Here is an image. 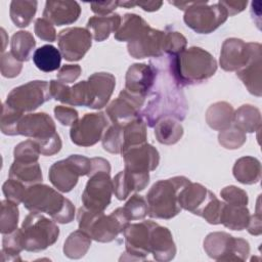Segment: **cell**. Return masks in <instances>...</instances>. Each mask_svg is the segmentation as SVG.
I'll use <instances>...</instances> for the list:
<instances>
[{
    "instance_id": "1",
    "label": "cell",
    "mask_w": 262,
    "mask_h": 262,
    "mask_svg": "<svg viewBox=\"0 0 262 262\" xmlns=\"http://www.w3.org/2000/svg\"><path fill=\"white\" fill-rule=\"evenodd\" d=\"M169 67L174 79L182 87L210 79L217 71V61L205 49L193 46L172 56Z\"/></svg>"
},
{
    "instance_id": "2",
    "label": "cell",
    "mask_w": 262,
    "mask_h": 262,
    "mask_svg": "<svg viewBox=\"0 0 262 262\" xmlns=\"http://www.w3.org/2000/svg\"><path fill=\"white\" fill-rule=\"evenodd\" d=\"M170 68V67H169ZM159 90H155L143 111L142 118L149 127H154L162 118L172 117L183 120L187 111V103L181 91V86L174 79L171 70L167 82H162Z\"/></svg>"
},
{
    "instance_id": "3",
    "label": "cell",
    "mask_w": 262,
    "mask_h": 262,
    "mask_svg": "<svg viewBox=\"0 0 262 262\" xmlns=\"http://www.w3.org/2000/svg\"><path fill=\"white\" fill-rule=\"evenodd\" d=\"M23 204L31 212L48 214L57 223H70L75 217L73 203L46 184L30 185Z\"/></svg>"
},
{
    "instance_id": "4",
    "label": "cell",
    "mask_w": 262,
    "mask_h": 262,
    "mask_svg": "<svg viewBox=\"0 0 262 262\" xmlns=\"http://www.w3.org/2000/svg\"><path fill=\"white\" fill-rule=\"evenodd\" d=\"M77 219L79 229L99 243L114 241L130 224L123 207L105 215L103 211H92L83 206L78 210Z\"/></svg>"
},
{
    "instance_id": "5",
    "label": "cell",
    "mask_w": 262,
    "mask_h": 262,
    "mask_svg": "<svg viewBox=\"0 0 262 262\" xmlns=\"http://www.w3.org/2000/svg\"><path fill=\"white\" fill-rule=\"evenodd\" d=\"M191 181L184 176H175L156 182L146 194L148 213L151 218L171 219L181 211L180 191Z\"/></svg>"
},
{
    "instance_id": "6",
    "label": "cell",
    "mask_w": 262,
    "mask_h": 262,
    "mask_svg": "<svg viewBox=\"0 0 262 262\" xmlns=\"http://www.w3.org/2000/svg\"><path fill=\"white\" fill-rule=\"evenodd\" d=\"M17 135L33 138L43 156L57 154L62 145L55 124L46 113L24 115L17 125Z\"/></svg>"
},
{
    "instance_id": "7",
    "label": "cell",
    "mask_w": 262,
    "mask_h": 262,
    "mask_svg": "<svg viewBox=\"0 0 262 262\" xmlns=\"http://www.w3.org/2000/svg\"><path fill=\"white\" fill-rule=\"evenodd\" d=\"M21 238L24 250L40 252L52 246L58 238L59 228L55 221L41 213L32 212L23 221Z\"/></svg>"
},
{
    "instance_id": "8",
    "label": "cell",
    "mask_w": 262,
    "mask_h": 262,
    "mask_svg": "<svg viewBox=\"0 0 262 262\" xmlns=\"http://www.w3.org/2000/svg\"><path fill=\"white\" fill-rule=\"evenodd\" d=\"M90 172L91 159L72 155L64 160L55 162L49 169L48 177L57 190L69 192L77 185L80 176H89Z\"/></svg>"
},
{
    "instance_id": "9",
    "label": "cell",
    "mask_w": 262,
    "mask_h": 262,
    "mask_svg": "<svg viewBox=\"0 0 262 262\" xmlns=\"http://www.w3.org/2000/svg\"><path fill=\"white\" fill-rule=\"evenodd\" d=\"M228 17L226 9L218 2L208 5L207 1H193L185 10L183 20L199 34H209L219 28Z\"/></svg>"
},
{
    "instance_id": "10",
    "label": "cell",
    "mask_w": 262,
    "mask_h": 262,
    "mask_svg": "<svg viewBox=\"0 0 262 262\" xmlns=\"http://www.w3.org/2000/svg\"><path fill=\"white\" fill-rule=\"evenodd\" d=\"M209 257L217 261H245L250 254L249 243L226 232L209 233L204 241Z\"/></svg>"
},
{
    "instance_id": "11",
    "label": "cell",
    "mask_w": 262,
    "mask_h": 262,
    "mask_svg": "<svg viewBox=\"0 0 262 262\" xmlns=\"http://www.w3.org/2000/svg\"><path fill=\"white\" fill-rule=\"evenodd\" d=\"M51 98L49 83L46 81H31L13 88L7 95L6 105L24 114L32 112Z\"/></svg>"
},
{
    "instance_id": "12",
    "label": "cell",
    "mask_w": 262,
    "mask_h": 262,
    "mask_svg": "<svg viewBox=\"0 0 262 262\" xmlns=\"http://www.w3.org/2000/svg\"><path fill=\"white\" fill-rule=\"evenodd\" d=\"M111 172L97 171L89 176L82 194L83 206L92 211H104L114 191Z\"/></svg>"
},
{
    "instance_id": "13",
    "label": "cell",
    "mask_w": 262,
    "mask_h": 262,
    "mask_svg": "<svg viewBox=\"0 0 262 262\" xmlns=\"http://www.w3.org/2000/svg\"><path fill=\"white\" fill-rule=\"evenodd\" d=\"M108 122L103 113L85 114L70 130L72 141L79 146H92L102 139Z\"/></svg>"
},
{
    "instance_id": "14",
    "label": "cell",
    "mask_w": 262,
    "mask_h": 262,
    "mask_svg": "<svg viewBox=\"0 0 262 262\" xmlns=\"http://www.w3.org/2000/svg\"><path fill=\"white\" fill-rule=\"evenodd\" d=\"M91 33L84 28H67L57 36L58 47L66 60L78 61L84 57L92 44Z\"/></svg>"
},
{
    "instance_id": "15",
    "label": "cell",
    "mask_w": 262,
    "mask_h": 262,
    "mask_svg": "<svg viewBox=\"0 0 262 262\" xmlns=\"http://www.w3.org/2000/svg\"><path fill=\"white\" fill-rule=\"evenodd\" d=\"M156 222L142 221L129 224L123 231L125 237L126 251L129 255L125 260H144L150 254V234Z\"/></svg>"
},
{
    "instance_id": "16",
    "label": "cell",
    "mask_w": 262,
    "mask_h": 262,
    "mask_svg": "<svg viewBox=\"0 0 262 262\" xmlns=\"http://www.w3.org/2000/svg\"><path fill=\"white\" fill-rule=\"evenodd\" d=\"M145 98L124 89L107 105L105 114L114 125L124 126L139 117V112L144 105Z\"/></svg>"
},
{
    "instance_id": "17",
    "label": "cell",
    "mask_w": 262,
    "mask_h": 262,
    "mask_svg": "<svg viewBox=\"0 0 262 262\" xmlns=\"http://www.w3.org/2000/svg\"><path fill=\"white\" fill-rule=\"evenodd\" d=\"M125 170L134 173H149L154 171L160 162L159 151L146 142L130 146L122 151Z\"/></svg>"
},
{
    "instance_id": "18",
    "label": "cell",
    "mask_w": 262,
    "mask_h": 262,
    "mask_svg": "<svg viewBox=\"0 0 262 262\" xmlns=\"http://www.w3.org/2000/svg\"><path fill=\"white\" fill-rule=\"evenodd\" d=\"M157 76L158 70L152 63H134L126 73L125 89L130 93L146 97L156 83Z\"/></svg>"
},
{
    "instance_id": "19",
    "label": "cell",
    "mask_w": 262,
    "mask_h": 262,
    "mask_svg": "<svg viewBox=\"0 0 262 262\" xmlns=\"http://www.w3.org/2000/svg\"><path fill=\"white\" fill-rule=\"evenodd\" d=\"M163 31L148 27L136 39L128 42V53L134 58L160 57L163 52Z\"/></svg>"
},
{
    "instance_id": "20",
    "label": "cell",
    "mask_w": 262,
    "mask_h": 262,
    "mask_svg": "<svg viewBox=\"0 0 262 262\" xmlns=\"http://www.w3.org/2000/svg\"><path fill=\"white\" fill-rule=\"evenodd\" d=\"M250 57V45L237 38L226 39L221 48L220 66L226 72H237Z\"/></svg>"
},
{
    "instance_id": "21",
    "label": "cell",
    "mask_w": 262,
    "mask_h": 262,
    "mask_svg": "<svg viewBox=\"0 0 262 262\" xmlns=\"http://www.w3.org/2000/svg\"><path fill=\"white\" fill-rule=\"evenodd\" d=\"M250 57L245 67L236 72L250 93L261 96V45L250 42Z\"/></svg>"
},
{
    "instance_id": "22",
    "label": "cell",
    "mask_w": 262,
    "mask_h": 262,
    "mask_svg": "<svg viewBox=\"0 0 262 262\" xmlns=\"http://www.w3.org/2000/svg\"><path fill=\"white\" fill-rule=\"evenodd\" d=\"M81 13V7L76 1H46L43 17L55 26L71 25Z\"/></svg>"
},
{
    "instance_id": "23",
    "label": "cell",
    "mask_w": 262,
    "mask_h": 262,
    "mask_svg": "<svg viewBox=\"0 0 262 262\" xmlns=\"http://www.w3.org/2000/svg\"><path fill=\"white\" fill-rule=\"evenodd\" d=\"M87 82L92 96L90 108L98 110L105 106L116 86L115 76L105 72L94 73L88 78Z\"/></svg>"
},
{
    "instance_id": "24",
    "label": "cell",
    "mask_w": 262,
    "mask_h": 262,
    "mask_svg": "<svg viewBox=\"0 0 262 262\" xmlns=\"http://www.w3.org/2000/svg\"><path fill=\"white\" fill-rule=\"evenodd\" d=\"M149 182V174L134 173L124 169L113 179L114 193L120 201L126 200L132 191L143 190Z\"/></svg>"
},
{
    "instance_id": "25",
    "label": "cell",
    "mask_w": 262,
    "mask_h": 262,
    "mask_svg": "<svg viewBox=\"0 0 262 262\" xmlns=\"http://www.w3.org/2000/svg\"><path fill=\"white\" fill-rule=\"evenodd\" d=\"M214 193L200 183L190 182L179 194V203L182 209L201 216L204 208L213 198Z\"/></svg>"
},
{
    "instance_id": "26",
    "label": "cell",
    "mask_w": 262,
    "mask_h": 262,
    "mask_svg": "<svg viewBox=\"0 0 262 262\" xmlns=\"http://www.w3.org/2000/svg\"><path fill=\"white\" fill-rule=\"evenodd\" d=\"M150 253L157 261H170L175 257L176 247L167 227L155 223L150 234Z\"/></svg>"
},
{
    "instance_id": "27",
    "label": "cell",
    "mask_w": 262,
    "mask_h": 262,
    "mask_svg": "<svg viewBox=\"0 0 262 262\" xmlns=\"http://www.w3.org/2000/svg\"><path fill=\"white\" fill-rule=\"evenodd\" d=\"M122 18L118 13H112L104 16H92L88 19L86 29L91 33L94 40L97 42L104 41L111 35L116 33L120 28Z\"/></svg>"
},
{
    "instance_id": "28",
    "label": "cell",
    "mask_w": 262,
    "mask_h": 262,
    "mask_svg": "<svg viewBox=\"0 0 262 262\" xmlns=\"http://www.w3.org/2000/svg\"><path fill=\"white\" fill-rule=\"evenodd\" d=\"M250 213L247 206L223 203L220 223L232 230H243L247 227Z\"/></svg>"
},
{
    "instance_id": "29",
    "label": "cell",
    "mask_w": 262,
    "mask_h": 262,
    "mask_svg": "<svg viewBox=\"0 0 262 262\" xmlns=\"http://www.w3.org/2000/svg\"><path fill=\"white\" fill-rule=\"evenodd\" d=\"M233 107L225 101H219L209 106L206 113V121L214 130H225L233 121Z\"/></svg>"
},
{
    "instance_id": "30",
    "label": "cell",
    "mask_w": 262,
    "mask_h": 262,
    "mask_svg": "<svg viewBox=\"0 0 262 262\" xmlns=\"http://www.w3.org/2000/svg\"><path fill=\"white\" fill-rule=\"evenodd\" d=\"M9 178L18 180L24 184H37L43 179L41 167L38 162L13 161L9 169Z\"/></svg>"
},
{
    "instance_id": "31",
    "label": "cell",
    "mask_w": 262,
    "mask_h": 262,
    "mask_svg": "<svg viewBox=\"0 0 262 262\" xmlns=\"http://www.w3.org/2000/svg\"><path fill=\"white\" fill-rule=\"evenodd\" d=\"M232 172L235 179L241 183L253 184L261 178V165L256 158L243 157L235 162Z\"/></svg>"
},
{
    "instance_id": "32",
    "label": "cell",
    "mask_w": 262,
    "mask_h": 262,
    "mask_svg": "<svg viewBox=\"0 0 262 262\" xmlns=\"http://www.w3.org/2000/svg\"><path fill=\"white\" fill-rule=\"evenodd\" d=\"M148 27L149 25L141 16L134 13H126L123 16L120 28L115 33V39L120 42H131Z\"/></svg>"
},
{
    "instance_id": "33",
    "label": "cell",
    "mask_w": 262,
    "mask_h": 262,
    "mask_svg": "<svg viewBox=\"0 0 262 262\" xmlns=\"http://www.w3.org/2000/svg\"><path fill=\"white\" fill-rule=\"evenodd\" d=\"M155 135L162 144H175L183 135V127L175 118L165 117L156 124Z\"/></svg>"
},
{
    "instance_id": "34",
    "label": "cell",
    "mask_w": 262,
    "mask_h": 262,
    "mask_svg": "<svg viewBox=\"0 0 262 262\" xmlns=\"http://www.w3.org/2000/svg\"><path fill=\"white\" fill-rule=\"evenodd\" d=\"M232 123L244 133L258 131L261 127L260 111L253 105L244 104L234 112Z\"/></svg>"
},
{
    "instance_id": "35",
    "label": "cell",
    "mask_w": 262,
    "mask_h": 262,
    "mask_svg": "<svg viewBox=\"0 0 262 262\" xmlns=\"http://www.w3.org/2000/svg\"><path fill=\"white\" fill-rule=\"evenodd\" d=\"M33 61L40 71L50 73L56 71L60 67L61 53L52 45H43L35 50Z\"/></svg>"
},
{
    "instance_id": "36",
    "label": "cell",
    "mask_w": 262,
    "mask_h": 262,
    "mask_svg": "<svg viewBox=\"0 0 262 262\" xmlns=\"http://www.w3.org/2000/svg\"><path fill=\"white\" fill-rule=\"evenodd\" d=\"M91 246V237L79 229L72 232L64 242L63 253L70 259H80L85 256Z\"/></svg>"
},
{
    "instance_id": "37",
    "label": "cell",
    "mask_w": 262,
    "mask_h": 262,
    "mask_svg": "<svg viewBox=\"0 0 262 262\" xmlns=\"http://www.w3.org/2000/svg\"><path fill=\"white\" fill-rule=\"evenodd\" d=\"M36 46V41L33 35L27 31H18L11 37L10 48L11 53L19 61H28Z\"/></svg>"
},
{
    "instance_id": "38",
    "label": "cell",
    "mask_w": 262,
    "mask_h": 262,
    "mask_svg": "<svg viewBox=\"0 0 262 262\" xmlns=\"http://www.w3.org/2000/svg\"><path fill=\"white\" fill-rule=\"evenodd\" d=\"M37 1H11L9 14L12 23L19 28L28 27L37 11Z\"/></svg>"
},
{
    "instance_id": "39",
    "label": "cell",
    "mask_w": 262,
    "mask_h": 262,
    "mask_svg": "<svg viewBox=\"0 0 262 262\" xmlns=\"http://www.w3.org/2000/svg\"><path fill=\"white\" fill-rule=\"evenodd\" d=\"M123 150L130 146L146 142V123L142 117L139 116L132 122L123 126Z\"/></svg>"
},
{
    "instance_id": "40",
    "label": "cell",
    "mask_w": 262,
    "mask_h": 262,
    "mask_svg": "<svg viewBox=\"0 0 262 262\" xmlns=\"http://www.w3.org/2000/svg\"><path fill=\"white\" fill-rule=\"evenodd\" d=\"M24 250L21 231L20 228L14 231L3 234L2 250H1V260L6 261H21L19 253Z\"/></svg>"
},
{
    "instance_id": "41",
    "label": "cell",
    "mask_w": 262,
    "mask_h": 262,
    "mask_svg": "<svg viewBox=\"0 0 262 262\" xmlns=\"http://www.w3.org/2000/svg\"><path fill=\"white\" fill-rule=\"evenodd\" d=\"M18 216L19 212L16 203L7 199L1 202L0 231L2 234H7L17 229Z\"/></svg>"
},
{
    "instance_id": "42",
    "label": "cell",
    "mask_w": 262,
    "mask_h": 262,
    "mask_svg": "<svg viewBox=\"0 0 262 262\" xmlns=\"http://www.w3.org/2000/svg\"><path fill=\"white\" fill-rule=\"evenodd\" d=\"M123 126L112 125L102 136V146L111 154H121L123 150Z\"/></svg>"
},
{
    "instance_id": "43",
    "label": "cell",
    "mask_w": 262,
    "mask_h": 262,
    "mask_svg": "<svg viewBox=\"0 0 262 262\" xmlns=\"http://www.w3.org/2000/svg\"><path fill=\"white\" fill-rule=\"evenodd\" d=\"M247 140L246 134L234 125L225 130L220 131L218 135L219 143L227 149H235L241 147Z\"/></svg>"
},
{
    "instance_id": "44",
    "label": "cell",
    "mask_w": 262,
    "mask_h": 262,
    "mask_svg": "<svg viewBox=\"0 0 262 262\" xmlns=\"http://www.w3.org/2000/svg\"><path fill=\"white\" fill-rule=\"evenodd\" d=\"M24 114L16 112L3 103L2 115L0 120V128L5 135H17V125Z\"/></svg>"
},
{
    "instance_id": "45",
    "label": "cell",
    "mask_w": 262,
    "mask_h": 262,
    "mask_svg": "<svg viewBox=\"0 0 262 262\" xmlns=\"http://www.w3.org/2000/svg\"><path fill=\"white\" fill-rule=\"evenodd\" d=\"M124 212L130 221L144 219L148 213L147 203L142 195L133 194L123 207Z\"/></svg>"
},
{
    "instance_id": "46",
    "label": "cell",
    "mask_w": 262,
    "mask_h": 262,
    "mask_svg": "<svg viewBox=\"0 0 262 262\" xmlns=\"http://www.w3.org/2000/svg\"><path fill=\"white\" fill-rule=\"evenodd\" d=\"M186 38L176 31H170L164 33L163 39V52L170 56H176L182 52L186 47Z\"/></svg>"
},
{
    "instance_id": "47",
    "label": "cell",
    "mask_w": 262,
    "mask_h": 262,
    "mask_svg": "<svg viewBox=\"0 0 262 262\" xmlns=\"http://www.w3.org/2000/svg\"><path fill=\"white\" fill-rule=\"evenodd\" d=\"M40 155L39 145L33 139H28L18 143L13 150L14 160L20 162H38Z\"/></svg>"
},
{
    "instance_id": "48",
    "label": "cell",
    "mask_w": 262,
    "mask_h": 262,
    "mask_svg": "<svg viewBox=\"0 0 262 262\" xmlns=\"http://www.w3.org/2000/svg\"><path fill=\"white\" fill-rule=\"evenodd\" d=\"M27 188L28 187L26 186V184L12 178L7 179L2 186V190L5 198L16 204L23 203L26 195Z\"/></svg>"
},
{
    "instance_id": "49",
    "label": "cell",
    "mask_w": 262,
    "mask_h": 262,
    "mask_svg": "<svg viewBox=\"0 0 262 262\" xmlns=\"http://www.w3.org/2000/svg\"><path fill=\"white\" fill-rule=\"evenodd\" d=\"M23 69V62L13 56L11 52H6L1 55L0 71L5 78H14L19 75Z\"/></svg>"
},
{
    "instance_id": "50",
    "label": "cell",
    "mask_w": 262,
    "mask_h": 262,
    "mask_svg": "<svg viewBox=\"0 0 262 262\" xmlns=\"http://www.w3.org/2000/svg\"><path fill=\"white\" fill-rule=\"evenodd\" d=\"M221 198L225 201V203L228 204H234V205H242L247 206L248 205V194L245 190L234 186L229 185L224 187L220 191Z\"/></svg>"
},
{
    "instance_id": "51",
    "label": "cell",
    "mask_w": 262,
    "mask_h": 262,
    "mask_svg": "<svg viewBox=\"0 0 262 262\" xmlns=\"http://www.w3.org/2000/svg\"><path fill=\"white\" fill-rule=\"evenodd\" d=\"M34 31H35V34L37 35V37L43 41L54 42L57 38L56 31H55L53 25L50 21H48L47 19H45L44 17L36 19L35 26H34Z\"/></svg>"
},
{
    "instance_id": "52",
    "label": "cell",
    "mask_w": 262,
    "mask_h": 262,
    "mask_svg": "<svg viewBox=\"0 0 262 262\" xmlns=\"http://www.w3.org/2000/svg\"><path fill=\"white\" fill-rule=\"evenodd\" d=\"M54 115L57 121L63 126H73L78 120V112L74 107L56 105L54 107Z\"/></svg>"
},
{
    "instance_id": "53",
    "label": "cell",
    "mask_w": 262,
    "mask_h": 262,
    "mask_svg": "<svg viewBox=\"0 0 262 262\" xmlns=\"http://www.w3.org/2000/svg\"><path fill=\"white\" fill-rule=\"evenodd\" d=\"M81 72L79 64H64L57 73V80L63 84L74 83L81 75Z\"/></svg>"
},
{
    "instance_id": "54",
    "label": "cell",
    "mask_w": 262,
    "mask_h": 262,
    "mask_svg": "<svg viewBox=\"0 0 262 262\" xmlns=\"http://www.w3.org/2000/svg\"><path fill=\"white\" fill-rule=\"evenodd\" d=\"M91 10L98 14L99 16L108 15L112 13L118 6L119 1H108V2H92L90 3Z\"/></svg>"
},
{
    "instance_id": "55",
    "label": "cell",
    "mask_w": 262,
    "mask_h": 262,
    "mask_svg": "<svg viewBox=\"0 0 262 262\" xmlns=\"http://www.w3.org/2000/svg\"><path fill=\"white\" fill-rule=\"evenodd\" d=\"M219 3L226 9L228 15H234L245 9L247 1H219Z\"/></svg>"
},
{
    "instance_id": "56",
    "label": "cell",
    "mask_w": 262,
    "mask_h": 262,
    "mask_svg": "<svg viewBox=\"0 0 262 262\" xmlns=\"http://www.w3.org/2000/svg\"><path fill=\"white\" fill-rule=\"evenodd\" d=\"M250 234L253 235H259L262 232V226H261V214L260 212H257V214L250 216L248 225L246 227Z\"/></svg>"
},
{
    "instance_id": "57",
    "label": "cell",
    "mask_w": 262,
    "mask_h": 262,
    "mask_svg": "<svg viewBox=\"0 0 262 262\" xmlns=\"http://www.w3.org/2000/svg\"><path fill=\"white\" fill-rule=\"evenodd\" d=\"M137 6H140L145 11H156L163 5L162 1H135Z\"/></svg>"
}]
</instances>
